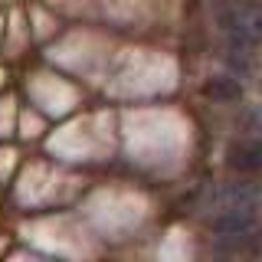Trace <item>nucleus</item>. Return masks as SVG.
Returning <instances> with one entry per match:
<instances>
[{
    "label": "nucleus",
    "mask_w": 262,
    "mask_h": 262,
    "mask_svg": "<svg viewBox=\"0 0 262 262\" xmlns=\"http://www.w3.org/2000/svg\"><path fill=\"white\" fill-rule=\"evenodd\" d=\"M226 164L239 174H262V138H236L226 147Z\"/></svg>",
    "instance_id": "f03ea898"
},
{
    "label": "nucleus",
    "mask_w": 262,
    "mask_h": 262,
    "mask_svg": "<svg viewBox=\"0 0 262 262\" xmlns=\"http://www.w3.org/2000/svg\"><path fill=\"white\" fill-rule=\"evenodd\" d=\"M216 23L229 39L243 46L262 43V4H243V0H226L216 7Z\"/></svg>",
    "instance_id": "f257e3e1"
},
{
    "label": "nucleus",
    "mask_w": 262,
    "mask_h": 262,
    "mask_svg": "<svg viewBox=\"0 0 262 262\" xmlns=\"http://www.w3.org/2000/svg\"><path fill=\"white\" fill-rule=\"evenodd\" d=\"M203 95H207V98H216V102H236V98L243 95V89H239V82H236V79L216 76V79H210V82H207Z\"/></svg>",
    "instance_id": "7ed1b4c3"
}]
</instances>
